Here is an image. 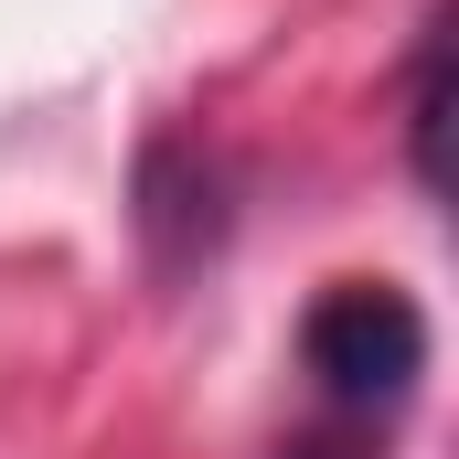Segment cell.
I'll return each instance as SVG.
<instances>
[{"instance_id": "obj_1", "label": "cell", "mask_w": 459, "mask_h": 459, "mask_svg": "<svg viewBox=\"0 0 459 459\" xmlns=\"http://www.w3.org/2000/svg\"><path fill=\"white\" fill-rule=\"evenodd\" d=\"M299 374H310L321 417L342 428L352 449H374V428L428 374V310L395 278H332L310 299V321H299Z\"/></svg>"}, {"instance_id": "obj_2", "label": "cell", "mask_w": 459, "mask_h": 459, "mask_svg": "<svg viewBox=\"0 0 459 459\" xmlns=\"http://www.w3.org/2000/svg\"><path fill=\"white\" fill-rule=\"evenodd\" d=\"M438 128H449V22H428L417 75H406V160H417L428 193H438Z\"/></svg>"}]
</instances>
